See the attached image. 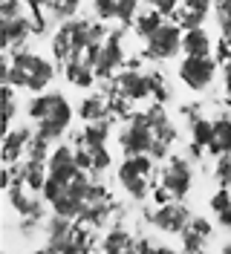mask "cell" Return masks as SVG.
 <instances>
[{
  "label": "cell",
  "instance_id": "obj_1",
  "mask_svg": "<svg viewBox=\"0 0 231 254\" xmlns=\"http://www.w3.org/2000/svg\"><path fill=\"white\" fill-rule=\"evenodd\" d=\"M26 116H29V122L35 125V130L46 136V139H64L67 136V130L73 125V104H70V98L64 93H55V90H49V93H35L26 101Z\"/></svg>",
  "mask_w": 231,
  "mask_h": 254
},
{
  "label": "cell",
  "instance_id": "obj_2",
  "mask_svg": "<svg viewBox=\"0 0 231 254\" xmlns=\"http://www.w3.org/2000/svg\"><path fill=\"white\" fill-rule=\"evenodd\" d=\"M52 81H55V64L52 61H46L44 55H38L26 47L12 49L9 81L6 84H15L17 90H26V93H44Z\"/></svg>",
  "mask_w": 231,
  "mask_h": 254
},
{
  "label": "cell",
  "instance_id": "obj_3",
  "mask_svg": "<svg viewBox=\"0 0 231 254\" xmlns=\"http://www.w3.org/2000/svg\"><path fill=\"white\" fill-rule=\"evenodd\" d=\"M156 162L151 153H136V156H124L119 162V168H116V179H119V185L124 188V193L130 196V199H139V202H145L148 196H151V179L156 174Z\"/></svg>",
  "mask_w": 231,
  "mask_h": 254
},
{
  "label": "cell",
  "instance_id": "obj_4",
  "mask_svg": "<svg viewBox=\"0 0 231 254\" xmlns=\"http://www.w3.org/2000/svg\"><path fill=\"white\" fill-rule=\"evenodd\" d=\"M119 150L124 156H136V153H151V147L156 142V130H154V119L151 110H139L130 113L124 119V125L119 127Z\"/></svg>",
  "mask_w": 231,
  "mask_h": 254
},
{
  "label": "cell",
  "instance_id": "obj_5",
  "mask_svg": "<svg viewBox=\"0 0 231 254\" xmlns=\"http://www.w3.org/2000/svg\"><path fill=\"white\" fill-rule=\"evenodd\" d=\"M220 69L223 66L217 61V55H185L179 61V66H176V78L191 93H202L217 81Z\"/></svg>",
  "mask_w": 231,
  "mask_h": 254
},
{
  "label": "cell",
  "instance_id": "obj_6",
  "mask_svg": "<svg viewBox=\"0 0 231 254\" xmlns=\"http://www.w3.org/2000/svg\"><path fill=\"white\" fill-rule=\"evenodd\" d=\"M107 93L119 95L130 104H142L148 98H154V78L151 72L139 69V66H130V69H119L113 78L107 81Z\"/></svg>",
  "mask_w": 231,
  "mask_h": 254
},
{
  "label": "cell",
  "instance_id": "obj_7",
  "mask_svg": "<svg viewBox=\"0 0 231 254\" xmlns=\"http://www.w3.org/2000/svg\"><path fill=\"white\" fill-rule=\"evenodd\" d=\"M156 176H159V185H165L173 199H182L194 185V162L188 153L185 156H168L165 165L156 168Z\"/></svg>",
  "mask_w": 231,
  "mask_h": 254
},
{
  "label": "cell",
  "instance_id": "obj_8",
  "mask_svg": "<svg viewBox=\"0 0 231 254\" xmlns=\"http://www.w3.org/2000/svg\"><path fill=\"white\" fill-rule=\"evenodd\" d=\"M182 35H185L182 26L176 20L165 17L162 26L151 38H145V55L154 58V61H170V58H176L182 52Z\"/></svg>",
  "mask_w": 231,
  "mask_h": 254
},
{
  "label": "cell",
  "instance_id": "obj_9",
  "mask_svg": "<svg viewBox=\"0 0 231 254\" xmlns=\"http://www.w3.org/2000/svg\"><path fill=\"white\" fill-rule=\"evenodd\" d=\"M124 64H127V49H124V35L122 29H110V35L104 38V44H101V52H98V58H95V75L101 81H110L119 69H124Z\"/></svg>",
  "mask_w": 231,
  "mask_h": 254
},
{
  "label": "cell",
  "instance_id": "obj_10",
  "mask_svg": "<svg viewBox=\"0 0 231 254\" xmlns=\"http://www.w3.org/2000/svg\"><path fill=\"white\" fill-rule=\"evenodd\" d=\"M148 220L154 225L156 231H162V234H182L185 225L191 222V211L179 202V199H170L165 205H156L151 214H148Z\"/></svg>",
  "mask_w": 231,
  "mask_h": 254
},
{
  "label": "cell",
  "instance_id": "obj_11",
  "mask_svg": "<svg viewBox=\"0 0 231 254\" xmlns=\"http://www.w3.org/2000/svg\"><path fill=\"white\" fill-rule=\"evenodd\" d=\"M32 136H35V125H20L9 127L3 133V165H17L26 159V147H29Z\"/></svg>",
  "mask_w": 231,
  "mask_h": 254
},
{
  "label": "cell",
  "instance_id": "obj_12",
  "mask_svg": "<svg viewBox=\"0 0 231 254\" xmlns=\"http://www.w3.org/2000/svg\"><path fill=\"white\" fill-rule=\"evenodd\" d=\"M211 12H214V0H182L173 20L182 29H194V26H205Z\"/></svg>",
  "mask_w": 231,
  "mask_h": 254
},
{
  "label": "cell",
  "instance_id": "obj_13",
  "mask_svg": "<svg viewBox=\"0 0 231 254\" xmlns=\"http://www.w3.org/2000/svg\"><path fill=\"white\" fill-rule=\"evenodd\" d=\"M29 35H35L29 12H23V15H17V17H6V20H3V49L12 52V49H17V47H26Z\"/></svg>",
  "mask_w": 231,
  "mask_h": 254
},
{
  "label": "cell",
  "instance_id": "obj_14",
  "mask_svg": "<svg viewBox=\"0 0 231 254\" xmlns=\"http://www.w3.org/2000/svg\"><path fill=\"white\" fill-rule=\"evenodd\" d=\"M182 52H185V55H214V52H217L214 35L205 29V26L185 29V35H182Z\"/></svg>",
  "mask_w": 231,
  "mask_h": 254
},
{
  "label": "cell",
  "instance_id": "obj_15",
  "mask_svg": "<svg viewBox=\"0 0 231 254\" xmlns=\"http://www.w3.org/2000/svg\"><path fill=\"white\" fill-rule=\"evenodd\" d=\"M78 116L84 119V125L87 122H98V119H113V113H110V98L101 93H90L81 98V104H78ZM116 122V119H113Z\"/></svg>",
  "mask_w": 231,
  "mask_h": 254
},
{
  "label": "cell",
  "instance_id": "obj_16",
  "mask_svg": "<svg viewBox=\"0 0 231 254\" xmlns=\"http://www.w3.org/2000/svg\"><path fill=\"white\" fill-rule=\"evenodd\" d=\"M64 78L70 81L73 87L90 90L92 84L98 81V75H95V69H92L90 64L84 61V58H70V61L64 64Z\"/></svg>",
  "mask_w": 231,
  "mask_h": 254
},
{
  "label": "cell",
  "instance_id": "obj_17",
  "mask_svg": "<svg viewBox=\"0 0 231 254\" xmlns=\"http://www.w3.org/2000/svg\"><path fill=\"white\" fill-rule=\"evenodd\" d=\"M208 153L211 156L231 153V116L229 113H220V119H214V136H211V144H208Z\"/></svg>",
  "mask_w": 231,
  "mask_h": 254
},
{
  "label": "cell",
  "instance_id": "obj_18",
  "mask_svg": "<svg viewBox=\"0 0 231 254\" xmlns=\"http://www.w3.org/2000/svg\"><path fill=\"white\" fill-rule=\"evenodd\" d=\"M162 20H165V15L159 12V9H145V12H139L136 15V20H133V32H136V38H151L159 26H162Z\"/></svg>",
  "mask_w": 231,
  "mask_h": 254
},
{
  "label": "cell",
  "instance_id": "obj_19",
  "mask_svg": "<svg viewBox=\"0 0 231 254\" xmlns=\"http://www.w3.org/2000/svg\"><path fill=\"white\" fill-rule=\"evenodd\" d=\"M104 252H136V240L130 237L127 228H110L104 240H101Z\"/></svg>",
  "mask_w": 231,
  "mask_h": 254
},
{
  "label": "cell",
  "instance_id": "obj_20",
  "mask_svg": "<svg viewBox=\"0 0 231 254\" xmlns=\"http://www.w3.org/2000/svg\"><path fill=\"white\" fill-rule=\"evenodd\" d=\"M76 55V49H73V38H70V29H67V23L58 26V32L52 35V58L61 64H67L70 58Z\"/></svg>",
  "mask_w": 231,
  "mask_h": 254
},
{
  "label": "cell",
  "instance_id": "obj_21",
  "mask_svg": "<svg viewBox=\"0 0 231 254\" xmlns=\"http://www.w3.org/2000/svg\"><path fill=\"white\" fill-rule=\"evenodd\" d=\"M211 136H214V119H208V116H194V119H191V142L208 150Z\"/></svg>",
  "mask_w": 231,
  "mask_h": 254
},
{
  "label": "cell",
  "instance_id": "obj_22",
  "mask_svg": "<svg viewBox=\"0 0 231 254\" xmlns=\"http://www.w3.org/2000/svg\"><path fill=\"white\" fill-rule=\"evenodd\" d=\"M17 87L15 84H3V127L9 130V127L15 125L17 119Z\"/></svg>",
  "mask_w": 231,
  "mask_h": 254
},
{
  "label": "cell",
  "instance_id": "obj_23",
  "mask_svg": "<svg viewBox=\"0 0 231 254\" xmlns=\"http://www.w3.org/2000/svg\"><path fill=\"white\" fill-rule=\"evenodd\" d=\"M90 150H92V171L90 174H104L110 165H113V153H110V147L107 144H90Z\"/></svg>",
  "mask_w": 231,
  "mask_h": 254
},
{
  "label": "cell",
  "instance_id": "obj_24",
  "mask_svg": "<svg viewBox=\"0 0 231 254\" xmlns=\"http://www.w3.org/2000/svg\"><path fill=\"white\" fill-rule=\"evenodd\" d=\"M179 237H182V249H188V252H200L202 246H205V240H208L205 234H200L191 222L185 225V231L179 234Z\"/></svg>",
  "mask_w": 231,
  "mask_h": 254
},
{
  "label": "cell",
  "instance_id": "obj_25",
  "mask_svg": "<svg viewBox=\"0 0 231 254\" xmlns=\"http://www.w3.org/2000/svg\"><path fill=\"white\" fill-rule=\"evenodd\" d=\"M95 20H116V0H92Z\"/></svg>",
  "mask_w": 231,
  "mask_h": 254
},
{
  "label": "cell",
  "instance_id": "obj_26",
  "mask_svg": "<svg viewBox=\"0 0 231 254\" xmlns=\"http://www.w3.org/2000/svg\"><path fill=\"white\" fill-rule=\"evenodd\" d=\"M214 222L223 228V231H231V205L223 208V211H217V214H214Z\"/></svg>",
  "mask_w": 231,
  "mask_h": 254
},
{
  "label": "cell",
  "instance_id": "obj_27",
  "mask_svg": "<svg viewBox=\"0 0 231 254\" xmlns=\"http://www.w3.org/2000/svg\"><path fill=\"white\" fill-rule=\"evenodd\" d=\"M23 3H26L29 12H41V9H49L52 6V0H23Z\"/></svg>",
  "mask_w": 231,
  "mask_h": 254
}]
</instances>
